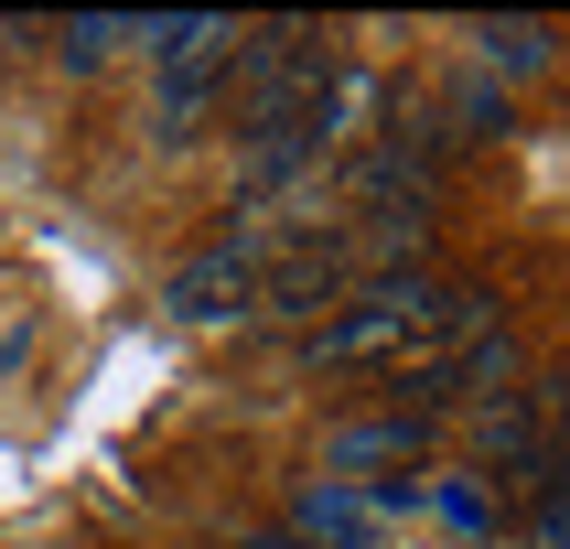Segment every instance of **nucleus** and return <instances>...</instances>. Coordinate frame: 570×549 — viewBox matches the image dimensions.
Segmentation results:
<instances>
[{
  "mask_svg": "<svg viewBox=\"0 0 570 549\" xmlns=\"http://www.w3.org/2000/svg\"><path fill=\"white\" fill-rule=\"evenodd\" d=\"M484 334V291L431 281V269H377L313 323V366H410V355H452Z\"/></svg>",
  "mask_w": 570,
  "mask_h": 549,
  "instance_id": "1",
  "label": "nucleus"
},
{
  "mask_svg": "<svg viewBox=\"0 0 570 549\" xmlns=\"http://www.w3.org/2000/svg\"><path fill=\"white\" fill-rule=\"evenodd\" d=\"M258 269H269V237L258 226H226L216 248H194L184 269H173V323H237V313H258Z\"/></svg>",
  "mask_w": 570,
  "mask_h": 549,
  "instance_id": "2",
  "label": "nucleus"
},
{
  "mask_svg": "<svg viewBox=\"0 0 570 549\" xmlns=\"http://www.w3.org/2000/svg\"><path fill=\"white\" fill-rule=\"evenodd\" d=\"M420 442H431V420H420V410L345 420V431L323 442V474H334V484H355V474H377V463H420Z\"/></svg>",
  "mask_w": 570,
  "mask_h": 549,
  "instance_id": "3",
  "label": "nucleus"
},
{
  "mask_svg": "<svg viewBox=\"0 0 570 549\" xmlns=\"http://www.w3.org/2000/svg\"><path fill=\"white\" fill-rule=\"evenodd\" d=\"M291 539H313V549H377V496L313 474V484H302V507H291Z\"/></svg>",
  "mask_w": 570,
  "mask_h": 549,
  "instance_id": "4",
  "label": "nucleus"
},
{
  "mask_svg": "<svg viewBox=\"0 0 570 549\" xmlns=\"http://www.w3.org/2000/svg\"><path fill=\"white\" fill-rule=\"evenodd\" d=\"M140 43H151L161 76H194V65H237V22L226 11H140Z\"/></svg>",
  "mask_w": 570,
  "mask_h": 549,
  "instance_id": "5",
  "label": "nucleus"
},
{
  "mask_svg": "<svg viewBox=\"0 0 570 549\" xmlns=\"http://www.w3.org/2000/svg\"><path fill=\"white\" fill-rule=\"evenodd\" d=\"M539 442H549V388H495L484 399V452L495 463H528Z\"/></svg>",
  "mask_w": 570,
  "mask_h": 549,
  "instance_id": "6",
  "label": "nucleus"
},
{
  "mask_svg": "<svg viewBox=\"0 0 570 549\" xmlns=\"http://www.w3.org/2000/svg\"><path fill=\"white\" fill-rule=\"evenodd\" d=\"M549 55H560V32H549V22H474V65H484V87H507V76H539Z\"/></svg>",
  "mask_w": 570,
  "mask_h": 549,
  "instance_id": "7",
  "label": "nucleus"
},
{
  "mask_svg": "<svg viewBox=\"0 0 570 549\" xmlns=\"http://www.w3.org/2000/svg\"><path fill=\"white\" fill-rule=\"evenodd\" d=\"M119 43H140V11H76V22L55 32V55H65V76H97V65L119 55Z\"/></svg>",
  "mask_w": 570,
  "mask_h": 549,
  "instance_id": "8",
  "label": "nucleus"
},
{
  "mask_svg": "<svg viewBox=\"0 0 570 549\" xmlns=\"http://www.w3.org/2000/svg\"><path fill=\"white\" fill-rule=\"evenodd\" d=\"M216 87H226V65H194V76H161V108H151V129H161V140H194V119L216 108Z\"/></svg>",
  "mask_w": 570,
  "mask_h": 549,
  "instance_id": "9",
  "label": "nucleus"
},
{
  "mask_svg": "<svg viewBox=\"0 0 570 549\" xmlns=\"http://www.w3.org/2000/svg\"><path fill=\"white\" fill-rule=\"evenodd\" d=\"M495 129H507V87H452V108H442V140H495Z\"/></svg>",
  "mask_w": 570,
  "mask_h": 549,
  "instance_id": "10",
  "label": "nucleus"
},
{
  "mask_svg": "<svg viewBox=\"0 0 570 549\" xmlns=\"http://www.w3.org/2000/svg\"><path fill=\"white\" fill-rule=\"evenodd\" d=\"M420 507H442L452 528H484V517H495V496H484L474 474H442V484H420Z\"/></svg>",
  "mask_w": 570,
  "mask_h": 549,
  "instance_id": "11",
  "label": "nucleus"
},
{
  "mask_svg": "<svg viewBox=\"0 0 570 549\" xmlns=\"http://www.w3.org/2000/svg\"><path fill=\"white\" fill-rule=\"evenodd\" d=\"M528 549H570V474L539 496V517H528Z\"/></svg>",
  "mask_w": 570,
  "mask_h": 549,
  "instance_id": "12",
  "label": "nucleus"
},
{
  "mask_svg": "<svg viewBox=\"0 0 570 549\" xmlns=\"http://www.w3.org/2000/svg\"><path fill=\"white\" fill-rule=\"evenodd\" d=\"M248 549H313V539H291V528H258V539Z\"/></svg>",
  "mask_w": 570,
  "mask_h": 549,
  "instance_id": "13",
  "label": "nucleus"
}]
</instances>
